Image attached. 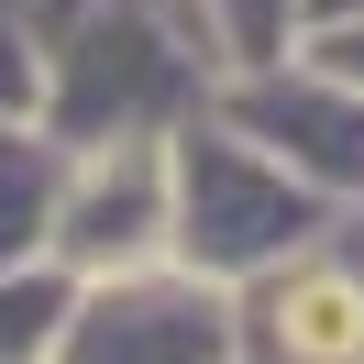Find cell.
Segmentation results:
<instances>
[{
  "mask_svg": "<svg viewBox=\"0 0 364 364\" xmlns=\"http://www.w3.org/2000/svg\"><path fill=\"white\" fill-rule=\"evenodd\" d=\"M298 353H353V298H342V287H309V309H298Z\"/></svg>",
  "mask_w": 364,
  "mask_h": 364,
  "instance_id": "1",
  "label": "cell"
}]
</instances>
